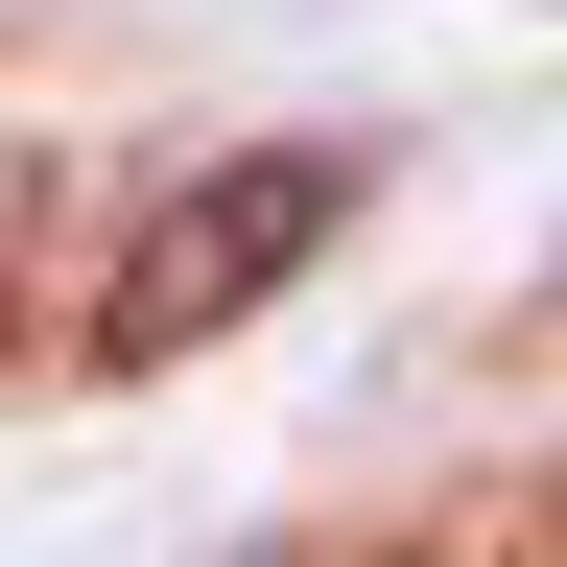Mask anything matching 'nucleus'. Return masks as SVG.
<instances>
[{
    "mask_svg": "<svg viewBox=\"0 0 567 567\" xmlns=\"http://www.w3.org/2000/svg\"><path fill=\"white\" fill-rule=\"evenodd\" d=\"M354 142H213L189 189H142V237L95 260V354H213L237 308H284L331 237H354Z\"/></svg>",
    "mask_w": 567,
    "mask_h": 567,
    "instance_id": "1",
    "label": "nucleus"
},
{
    "mask_svg": "<svg viewBox=\"0 0 567 567\" xmlns=\"http://www.w3.org/2000/svg\"><path fill=\"white\" fill-rule=\"evenodd\" d=\"M24 237H48V166H24V142H0V284H24Z\"/></svg>",
    "mask_w": 567,
    "mask_h": 567,
    "instance_id": "2",
    "label": "nucleus"
}]
</instances>
